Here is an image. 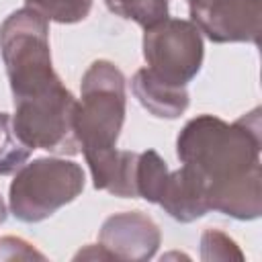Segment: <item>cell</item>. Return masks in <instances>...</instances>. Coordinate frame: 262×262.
Wrapping results in <instances>:
<instances>
[{
    "mask_svg": "<svg viewBox=\"0 0 262 262\" xmlns=\"http://www.w3.org/2000/svg\"><path fill=\"white\" fill-rule=\"evenodd\" d=\"M262 125L260 108L233 123L215 115H196L176 137L178 160L196 170L207 186L223 184L260 168Z\"/></svg>",
    "mask_w": 262,
    "mask_h": 262,
    "instance_id": "obj_1",
    "label": "cell"
},
{
    "mask_svg": "<svg viewBox=\"0 0 262 262\" xmlns=\"http://www.w3.org/2000/svg\"><path fill=\"white\" fill-rule=\"evenodd\" d=\"M127 113L125 76L108 59L88 66L80 82L76 106V137L84 158L117 147Z\"/></svg>",
    "mask_w": 262,
    "mask_h": 262,
    "instance_id": "obj_2",
    "label": "cell"
},
{
    "mask_svg": "<svg viewBox=\"0 0 262 262\" xmlns=\"http://www.w3.org/2000/svg\"><path fill=\"white\" fill-rule=\"evenodd\" d=\"M0 53L14 98L33 94L59 78L51 63L49 20L29 6L10 12L0 25Z\"/></svg>",
    "mask_w": 262,
    "mask_h": 262,
    "instance_id": "obj_3",
    "label": "cell"
},
{
    "mask_svg": "<svg viewBox=\"0 0 262 262\" xmlns=\"http://www.w3.org/2000/svg\"><path fill=\"white\" fill-rule=\"evenodd\" d=\"M86 184L80 164L51 156L25 162L8 186V209L23 223H39L76 201Z\"/></svg>",
    "mask_w": 262,
    "mask_h": 262,
    "instance_id": "obj_4",
    "label": "cell"
},
{
    "mask_svg": "<svg viewBox=\"0 0 262 262\" xmlns=\"http://www.w3.org/2000/svg\"><path fill=\"white\" fill-rule=\"evenodd\" d=\"M76 106L78 98L57 78L33 94L14 98L12 129L31 151L45 149L57 156H76L80 151Z\"/></svg>",
    "mask_w": 262,
    "mask_h": 262,
    "instance_id": "obj_5",
    "label": "cell"
},
{
    "mask_svg": "<svg viewBox=\"0 0 262 262\" xmlns=\"http://www.w3.org/2000/svg\"><path fill=\"white\" fill-rule=\"evenodd\" d=\"M143 59L162 80L186 86L196 78L205 57V43L194 23L166 16L143 29Z\"/></svg>",
    "mask_w": 262,
    "mask_h": 262,
    "instance_id": "obj_6",
    "label": "cell"
},
{
    "mask_svg": "<svg viewBox=\"0 0 262 262\" xmlns=\"http://www.w3.org/2000/svg\"><path fill=\"white\" fill-rule=\"evenodd\" d=\"M190 23L213 43L258 45L262 0H199L188 6Z\"/></svg>",
    "mask_w": 262,
    "mask_h": 262,
    "instance_id": "obj_7",
    "label": "cell"
},
{
    "mask_svg": "<svg viewBox=\"0 0 262 262\" xmlns=\"http://www.w3.org/2000/svg\"><path fill=\"white\" fill-rule=\"evenodd\" d=\"M98 244L123 262H145L156 256L162 233L158 223L141 211H123L104 219L98 231Z\"/></svg>",
    "mask_w": 262,
    "mask_h": 262,
    "instance_id": "obj_8",
    "label": "cell"
},
{
    "mask_svg": "<svg viewBox=\"0 0 262 262\" xmlns=\"http://www.w3.org/2000/svg\"><path fill=\"white\" fill-rule=\"evenodd\" d=\"M158 205L180 223H192L205 217L211 211L205 178L182 164L178 170L168 172Z\"/></svg>",
    "mask_w": 262,
    "mask_h": 262,
    "instance_id": "obj_9",
    "label": "cell"
},
{
    "mask_svg": "<svg viewBox=\"0 0 262 262\" xmlns=\"http://www.w3.org/2000/svg\"><path fill=\"white\" fill-rule=\"evenodd\" d=\"M207 199L211 211L237 221L258 219L262 215V166L242 178L207 186Z\"/></svg>",
    "mask_w": 262,
    "mask_h": 262,
    "instance_id": "obj_10",
    "label": "cell"
},
{
    "mask_svg": "<svg viewBox=\"0 0 262 262\" xmlns=\"http://www.w3.org/2000/svg\"><path fill=\"white\" fill-rule=\"evenodd\" d=\"M131 90L139 104L158 119H178L190 104L186 86L170 84L149 68H141L133 74Z\"/></svg>",
    "mask_w": 262,
    "mask_h": 262,
    "instance_id": "obj_11",
    "label": "cell"
},
{
    "mask_svg": "<svg viewBox=\"0 0 262 262\" xmlns=\"http://www.w3.org/2000/svg\"><path fill=\"white\" fill-rule=\"evenodd\" d=\"M168 164L156 149L137 151L135 160V194L147 203H156L160 199L162 186L168 176Z\"/></svg>",
    "mask_w": 262,
    "mask_h": 262,
    "instance_id": "obj_12",
    "label": "cell"
},
{
    "mask_svg": "<svg viewBox=\"0 0 262 262\" xmlns=\"http://www.w3.org/2000/svg\"><path fill=\"white\" fill-rule=\"evenodd\" d=\"M106 8L139 27L147 29L168 16V0H104Z\"/></svg>",
    "mask_w": 262,
    "mask_h": 262,
    "instance_id": "obj_13",
    "label": "cell"
},
{
    "mask_svg": "<svg viewBox=\"0 0 262 262\" xmlns=\"http://www.w3.org/2000/svg\"><path fill=\"white\" fill-rule=\"evenodd\" d=\"M31 156V149L16 137L12 117L0 113V176L14 174Z\"/></svg>",
    "mask_w": 262,
    "mask_h": 262,
    "instance_id": "obj_14",
    "label": "cell"
},
{
    "mask_svg": "<svg viewBox=\"0 0 262 262\" xmlns=\"http://www.w3.org/2000/svg\"><path fill=\"white\" fill-rule=\"evenodd\" d=\"M29 8L41 12L47 20L59 23V25H74L84 20L94 0H25Z\"/></svg>",
    "mask_w": 262,
    "mask_h": 262,
    "instance_id": "obj_15",
    "label": "cell"
},
{
    "mask_svg": "<svg viewBox=\"0 0 262 262\" xmlns=\"http://www.w3.org/2000/svg\"><path fill=\"white\" fill-rule=\"evenodd\" d=\"M201 260L205 262H213V260H221V262H231L244 260V254L239 250V246L221 229H205L201 235Z\"/></svg>",
    "mask_w": 262,
    "mask_h": 262,
    "instance_id": "obj_16",
    "label": "cell"
},
{
    "mask_svg": "<svg viewBox=\"0 0 262 262\" xmlns=\"http://www.w3.org/2000/svg\"><path fill=\"white\" fill-rule=\"evenodd\" d=\"M33 258L45 260V256L41 252H37L23 237L6 235L0 239V260H33Z\"/></svg>",
    "mask_w": 262,
    "mask_h": 262,
    "instance_id": "obj_17",
    "label": "cell"
},
{
    "mask_svg": "<svg viewBox=\"0 0 262 262\" xmlns=\"http://www.w3.org/2000/svg\"><path fill=\"white\" fill-rule=\"evenodd\" d=\"M74 260H113V256L100 246V244H90L84 250H80Z\"/></svg>",
    "mask_w": 262,
    "mask_h": 262,
    "instance_id": "obj_18",
    "label": "cell"
},
{
    "mask_svg": "<svg viewBox=\"0 0 262 262\" xmlns=\"http://www.w3.org/2000/svg\"><path fill=\"white\" fill-rule=\"evenodd\" d=\"M6 215H8V207H6V203H4V199L0 194V225L6 221Z\"/></svg>",
    "mask_w": 262,
    "mask_h": 262,
    "instance_id": "obj_19",
    "label": "cell"
},
{
    "mask_svg": "<svg viewBox=\"0 0 262 262\" xmlns=\"http://www.w3.org/2000/svg\"><path fill=\"white\" fill-rule=\"evenodd\" d=\"M186 2H188V4H192V2H199V0H186Z\"/></svg>",
    "mask_w": 262,
    "mask_h": 262,
    "instance_id": "obj_20",
    "label": "cell"
}]
</instances>
